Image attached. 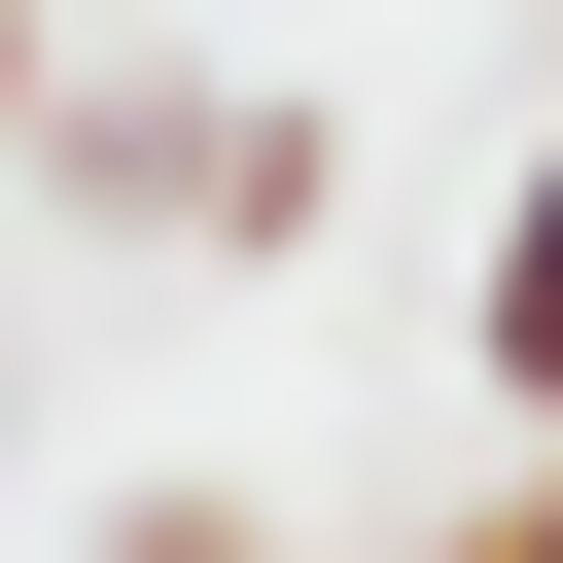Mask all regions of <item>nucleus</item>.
Masks as SVG:
<instances>
[{
  "label": "nucleus",
  "mask_w": 563,
  "mask_h": 563,
  "mask_svg": "<svg viewBox=\"0 0 563 563\" xmlns=\"http://www.w3.org/2000/svg\"><path fill=\"white\" fill-rule=\"evenodd\" d=\"M493 387H528V457H563V141H528V211H493Z\"/></svg>",
  "instance_id": "nucleus-1"
},
{
  "label": "nucleus",
  "mask_w": 563,
  "mask_h": 563,
  "mask_svg": "<svg viewBox=\"0 0 563 563\" xmlns=\"http://www.w3.org/2000/svg\"><path fill=\"white\" fill-rule=\"evenodd\" d=\"M141 563H246V528H211V493H176V528H141Z\"/></svg>",
  "instance_id": "nucleus-4"
},
{
  "label": "nucleus",
  "mask_w": 563,
  "mask_h": 563,
  "mask_svg": "<svg viewBox=\"0 0 563 563\" xmlns=\"http://www.w3.org/2000/svg\"><path fill=\"white\" fill-rule=\"evenodd\" d=\"M0 141H35V0H0Z\"/></svg>",
  "instance_id": "nucleus-3"
},
{
  "label": "nucleus",
  "mask_w": 563,
  "mask_h": 563,
  "mask_svg": "<svg viewBox=\"0 0 563 563\" xmlns=\"http://www.w3.org/2000/svg\"><path fill=\"white\" fill-rule=\"evenodd\" d=\"M457 563H563V457H528V493H493V528H457Z\"/></svg>",
  "instance_id": "nucleus-2"
}]
</instances>
